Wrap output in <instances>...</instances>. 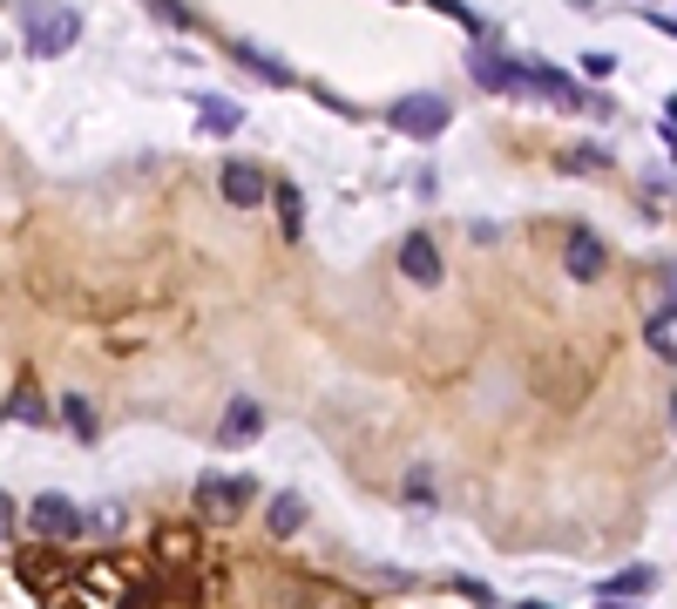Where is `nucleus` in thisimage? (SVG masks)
<instances>
[{
  "instance_id": "1",
  "label": "nucleus",
  "mask_w": 677,
  "mask_h": 609,
  "mask_svg": "<svg viewBox=\"0 0 677 609\" xmlns=\"http://www.w3.org/2000/svg\"><path fill=\"white\" fill-rule=\"evenodd\" d=\"M75 41H82V14H75V8H61V0H27V8H21L27 61H55V55L75 48Z\"/></svg>"
},
{
  "instance_id": "2",
  "label": "nucleus",
  "mask_w": 677,
  "mask_h": 609,
  "mask_svg": "<svg viewBox=\"0 0 677 609\" xmlns=\"http://www.w3.org/2000/svg\"><path fill=\"white\" fill-rule=\"evenodd\" d=\"M386 122L400 136H414V143H433V136H448L454 109H448V95H400V102L386 109Z\"/></svg>"
},
{
  "instance_id": "3",
  "label": "nucleus",
  "mask_w": 677,
  "mask_h": 609,
  "mask_svg": "<svg viewBox=\"0 0 677 609\" xmlns=\"http://www.w3.org/2000/svg\"><path fill=\"white\" fill-rule=\"evenodd\" d=\"M467 68H474V81H482L488 95H522V89H529V75H522V61H515V55L474 48V55H467Z\"/></svg>"
},
{
  "instance_id": "4",
  "label": "nucleus",
  "mask_w": 677,
  "mask_h": 609,
  "mask_svg": "<svg viewBox=\"0 0 677 609\" xmlns=\"http://www.w3.org/2000/svg\"><path fill=\"white\" fill-rule=\"evenodd\" d=\"M27 521L42 528L48 542H75L82 535V508H75L68 495H34V508H27Z\"/></svg>"
},
{
  "instance_id": "5",
  "label": "nucleus",
  "mask_w": 677,
  "mask_h": 609,
  "mask_svg": "<svg viewBox=\"0 0 677 609\" xmlns=\"http://www.w3.org/2000/svg\"><path fill=\"white\" fill-rule=\"evenodd\" d=\"M522 75H529V89H542L549 102H563V109H603V102H596V95H583L576 89V75H563V68H549V61H522Z\"/></svg>"
},
{
  "instance_id": "6",
  "label": "nucleus",
  "mask_w": 677,
  "mask_h": 609,
  "mask_svg": "<svg viewBox=\"0 0 677 609\" xmlns=\"http://www.w3.org/2000/svg\"><path fill=\"white\" fill-rule=\"evenodd\" d=\"M217 190H224V203L251 211V203H264V196H271V177L258 170V162H224V170H217Z\"/></svg>"
},
{
  "instance_id": "7",
  "label": "nucleus",
  "mask_w": 677,
  "mask_h": 609,
  "mask_svg": "<svg viewBox=\"0 0 677 609\" xmlns=\"http://www.w3.org/2000/svg\"><path fill=\"white\" fill-rule=\"evenodd\" d=\"M400 271H407L414 284H427V292H433V284L448 278V271H441V244H433L427 230H407V237H400Z\"/></svg>"
},
{
  "instance_id": "8",
  "label": "nucleus",
  "mask_w": 677,
  "mask_h": 609,
  "mask_svg": "<svg viewBox=\"0 0 677 609\" xmlns=\"http://www.w3.org/2000/svg\"><path fill=\"white\" fill-rule=\"evenodd\" d=\"M196 495H204V508H217V515H245L258 487H251V474H204Z\"/></svg>"
},
{
  "instance_id": "9",
  "label": "nucleus",
  "mask_w": 677,
  "mask_h": 609,
  "mask_svg": "<svg viewBox=\"0 0 677 609\" xmlns=\"http://www.w3.org/2000/svg\"><path fill=\"white\" fill-rule=\"evenodd\" d=\"M563 264H569V278H576V284L603 278V237H596L589 224H576V230H569V244H563Z\"/></svg>"
},
{
  "instance_id": "10",
  "label": "nucleus",
  "mask_w": 677,
  "mask_h": 609,
  "mask_svg": "<svg viewBox=\"0 0 677 609\" xmlns=\"http://www.w3.org/2000/svg\"><path fill=\"white\" fill-rule=\"evenodd\" d=\"M264 433V406L258 399H230L224 406V420H217V447H245Z\"/></svg>"
},
{
  "instance_id": "11",
  "label": "nucleus",
  "mask_w": 677,
  "mask_h": 609,
  "mask_svg": "<svg viewBox=\"0 0 677 609\" xmlns=\"http://www.w3.org/2000/svg\"><path fill=\"white\" fill-rule=\"evenodd\" d=\"M196 109H204V129H211V136H237V129H245V109L224 102V95H204Z\"/></svg>"
},
{
  "instance_id": "12",
  "label": "nucleus",
  "mask_w": 677,
  "mask_h": 609,
  "mask_svg": "<svg viewBox=\"0 0 677 609\" xmlns=\"http://www.w3.org/2000/svg\"><path fill=\"white\" fill-rule=\"evenodd\" d=\"M271 203H278L285 237H298V230H305V196H298V183H271Z\"/></svg>"
},
{
  "instance_id": "13",
  "label": "nucleus",
  "mask_w": 677,
  "mask_h": 609,
  "mask_svg": "<svg viewBox=\"0 0 677 609\" xmlns=\"http://www.w3.org/2000/svg\"><path fill=\"white\" fill-rule=\"evenodd\" d=\"M264 521H271V535L285 542V535H298V521H305V501H298V495H271V515H264Z\"/></svg>"
},
{
  "instance_id": "14",
  "label": "nucleus",
  "mask_w": 677,
  "mask_h": 609,
  "mask_svg": "<svg viewBox=\"0 0 677 609\" xmlns=\"http://www.w3.org/2000/svg\"><path fill=\"white\" fill-rule=\"evenodd\" d=\"M644 346H651L657 359H677V305H670V312H657V318L644 325Z\"/></svg>"
},
{
  "instance_id": "15",
  "label": "nucleus",
  "mask_w": 677,
  "mask_h": 609,
  "mask_svg": "<svg viewBox=\"0 0 677 609\" xmlns=\"http://www.w3.org/2000/svg\"><path fill=\"white\" fill-rule=\"evenodd\" d=\"M657 589V576L651 568H623V576H610L603 583V602H623V596H651Z\"/></svg>"
},
{
  "instance_id": "16",
  "label": "nucleus",
  "mask_w": 677,
  "mask_h": 609,
  "mask_svg": "<svg viewBox=\"0 0 677 609\" xmlns=\"http://www.w3.org/2000/svg\"><path fill=\"white\" fill-rule=\"evenodd\" d=\"M237 61H245L251 75H264V81H271V89H292V68H278L271 55H258V48H237Z\"/></svg>"
},
{
  "instance_id": "17",
  "label": "nucleus",
  "mask_w": 677,
  "mask_h": 609,
  "mask_svg": "<svg viewBox=\"0 0 677 609\" xmlns=\"http://www.w3.org/2000/svg\"><path fill=\"white\" fill-rule=\"evenodd\" d=\"M55 414H61V420H68V427H75V433H82V440H89V433H95V406H89V399H82V393H68V399H61V406H55Z\"/></svg>"
},
{
  "instance_id": "18",
  "label": "nucleus",
  "mask_w": 677,
  "mask_h": 609,
  "mask_svg": "<svg viewBox=\"0 0 677 609\" xmlns=\"http://www.w3.org/2000/svg\"><path fill=\"white\" fill-rule=\"evenodd\" d=\"M569 170H583V177H596V170H610V156L596 149V143H576L569 149Z\"/></svg>"
},
{
  "instance_id": "19",
  "label": "nucleus",
  "mask_w": 677,
  "mask_h": 609,
  "mask_svg": "<svg viewBox=\"0 0 677 609\" xmlns=\"http://www.w3.org/2000/svg\"><path fill=\"white\" fill-rule=\"evenodd\" d=\"M8 420H48V406L34 399V393H14V399H8Z\"/></svg>"
},
{
  "instance_id": "20",
  "label": "nucleus",
  "mask_w": 677,
  "mask_h": 609,
  "mask_svg": "<svg viewBox=\"0 0 677 609\" xmlns=\"http://www.w3.org/2000/svg\"><path fill=\"white\" fill-rule=\"evenodd\" d=\"M433 8H441L448 21H461L467 34H482V21H474V8H467V0H433Z\"/></svg>"
},
{
  "instance_id": "21",
  "label": "nucleus",
  "mask_w": 677,
  "mask_h": 609,
  "mask_svg": "<svg viewBox=\"0 0 677 609\" xmlns=\"http://www.w3.org/2000/svg\"><path fill=\"white\" fill-rule=\"evenodd\" d=\"M149 8H156V14H163V21H170V27H190V21H196V14H190V8H183V0H149Z\"/></svg>"
},
{
  "instance_id": "22",
  "label": "nucleus",
  "mask_w": 677,
  "mask_h": 609,
  "mask_svg": "<svg viewBox=\"0 0 677 609\" xmlns=\"http://www.w3.org/2000/svg\"><path fill=\"white\" fill-rule=\"evenodd\" d=\"M583 75H589V81H610V75H617V55H583Z\"/></svg>"
},
{
  "instance_id": "23",
  "label": "nucleus",
  "mask_w": 677,
  "mask_h": 609,
  "mask_svg": "<svg viewBox=\"0 0 677 609\" xmlns=\"http://www.w3.org/2000/svg\"><path fill=\"white\" fill-rule=\"evenodd\" d=\"M14 521H21V515H14V501H8V495H0V542H8V535H14Z\"/></svg>"
},
{
  "instance_id": "24",
  "label": "nucleus",
  "mask_w": 677,
  "mask_h": 609,
  "mask_svg": "<svg viewBox=\"0 0 677 609\" xmlns=\"http://www.w3.org/2000/svg\"><path fill=\"white\" fill-rule=\"evenodd\" d=\"M670 305H677V278H670Z\"/></svg>"
}]
</instances>
